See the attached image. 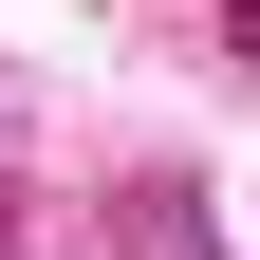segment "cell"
<instances>
[{"label":"cell","mask_w":260,"mask_h":260,"mask_svg":"<svg viewBox=\"0 0 260 260\" xmlns=\"http://www.w3.org/2000/svg\"><path fill=\"white\" fill-rule=\"evenodd\" d=\"M112 223H130V260H223V242H205V186H130Z\"/></svg>","instance_id":"cell-1"},{"label":"cell","mask_w":260,"mask_h":260,"mask_svg":"<svg viewBox=\"0 0 260 260\" xmlns=\"http://www.w3.org/2000/svg\"><path fill=\"white\" fill-rule=\"evenodd\" d=\"M0 260H38V242H19V186H0Z\"/></svg>","instance_id":"cell-2"}]
</instances>
